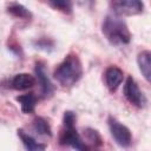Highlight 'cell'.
<instances>
[{"mask_svg": "<svg viewBox=\"0 0 151 151\" xmlns=\"http://www.w3.org/2000/svg\"><path fill=\"white\" fill-rule=\"evenodd\" d=\"M83 76V66L79 57L74 53H70L57 66L53 72L54 79L63 87L74 86Z\"/></svg>", "mask_w": 151, "mask_h": 151, "instance_id": "obj_1", "label": "cell"}, {"mask_svg": "<svg viewBox=\"0 0 151 151\" xmlns=\"http://www.w3.org/2000/svg\"><path fill=\"white\" fill-rule=\"evenodd\" d=\"M107 125H109L112 138L114 139V142L119 146L129 147L132 144V134H131V131L127 126H125L124 124L118 122L112 116H110L107 118Z\"/></svg>", "mask_w": 151, "mask_h": 151, "instance_id": "obj_3", "label": "cell"}, {"mask_svg": "<svg viewBox=\"0 0 151 151\" xmlns=\"http://www.w3.org/2000/svg\"><path fill=\"white\" fill-rule=\"evenodd\" d=\"M46 2L54 9L70 14L72 12V0H46Z\"/></svg>", "mask_w": 151, "mask_h": 151, "instance_id": "obj_15", "label": "cell"}, {"mask_svg": "<svg viewBox=\"0 0 151 151\" xmlns=\"http://www.w3.org/2000/svg\"><path fill=\"white\" fill-rule=\"evenodd\" d=\"M101 32L111 45L122 46L131 41V32L126 22L118 15H107L101 25Z\"/></svg>", "mask_w": 151, "mask_h": 151, "instance_id": "obj_2", "label": "cell"}, {"mask_svg": "<svg viewBox=\"0 0 151 151\" xmlns=\"http://www.w3.org/2000/svg\"><path fill=\"white\" fill-rule=\"evenodd\" d=\"M34 73H35V78L40 85V91H41V94L44 98H48L53 94V91H54V87L47 76V72H46V68H45V65L40 61L35 63V67H34Z\"/></svg>", "mask_w": 151, "mask_h": 151, "instance_id": "obj_7", "label": "cell"}, {"mask_svg": "<svg viewBox=\"0 0 151 151\" xmlns=\"http://www.w3.org/2000/svg\"><path fill=\"white\" fill-rule=\"evenodd\" d=\"M15 99L20 104L21 111L24 113L28 114V113L34 112L35 105H37V101H38V98L34 93L29 92V93H26V94H21V96H18Z\"/></svg>", "mask_w": 151, "mask_h": 151, "instance_id": "obj_11", "label": "cell"}, {"mask_svg": "<svg viewBox=\"0 0 151 151\" xmlns=\"http://www.w3.org/2000/svg\"><path fill=\"white\" fill-rule=\"evenodd\" d=\"M77 120V116L74 112L72 111H65L64 117H63V124L64 126H68V125H74Z\"/></svg>", "mask_w": 151, "mask_h": 151, "instance_id": "obj_18", "label": "cell"}, {"mask_svg": "<svg viewBox=\"0 0 151 151\" xmlns=\"http://www.w3.org/2000/svg\"><path fill=\"white\" fill-rule=\"evenodd\" d=\"M33 46L37 50L50 52V51H52L54 48V41L51 40V39H48V38H40V39L33 41Z\"/></svg>", "mask_w": 151, "mask_h": 151, "instance_id": "obj_17", "label": "cell"}, {"mask_svg": "<svg viewBox=\"0 0 151 151\" xmlns=\"http://www.w3.org/2000/svg\"><path fill=\"white\" fill-rule=\"evenodd\" d=\"M85 134H86V138L88 139V142L94 146V147H98V146H101L103 145V139H101V136L99 134V132L92 127H86L84 130Z\"/></svg>", "mask_w": 151, "mask_h": 151, "instance_id": "obj_16", "label": "cell"}, {"mask_svg": "<svg viewBox=\"0 0 151 151\" xmlns=\"http://www.w3.org/2000/svg\"><path fill=\"white\" fill-rule=\"evenodd\" d=\"M59 142H60L61 145L71 146L72 149H76V150H86V149H88L87 145H85V143L83 142V139L79 136L74 125L64 126V130L60 134Z\"/></svg>", "mask_w": 151, "mask_h": 151, "instance_id": "obj_6", "label": "cell"}, {"mask_svg": "<svg viewBox=\"0 0 151 151\" xmlns=\"http://www.w3.org/2000/svg\"><path fill=\"white\" fill-rule=\"evenodd\" d=\"M7 12L15 17V18H20V19H31L32 18V13L28 8H26L24 5L21 4H12L7 7Z\"/></svg>", "mask_w": 151, "mask_h": 151, "instance_id": "obj_14", "label": "cell"}, {"mask_svg": "<svg viewBox=\"0 0 151 151\" xmlns=\"http://www.w3.org/2000/svg\"><path fill=\"white\" fill-rule=\"evenodd\" d=\"M111 8L114 15H137L143 13L144 2L142 0H111Z\"/></svg>", "mask_w": 151, "mask_h": 151, "instance_id": "obj_4", "label": "cell"}, {"mask_svg": "<svg viewBox=\"0 0 151 151\" xmlns=\"http://www.w3.org/2000/svg\"><path fill=\"white\" fill-rule=\"evenodd\" d=\"M137 64L139 67L140 73L144 76L146 81L151 79V52L150 51H142L137 57Z\"/></svg>", "mask_w": 151, "mask_h": 151, "instance_id": "obj_10", "label": "cell"}, {"mask_svg": "<svg viewBox=\"0 0 151 151\" xmlns=\"http://www.w3.org/2000/svg\"><path fill=\"white\" fill-rule=\"evenodd\" d=\"M18 136L20 138V140L22 142L24 146L29 150V151H37V150H45L46 149V145L45 144H41L39 142H37L33 137H31L29 134H27L24 130L19 129L18 130Z\"/></svg>", "mask_w": 151, "mask_h": 151, "instance_id": "obj_12", "label": "cell"}, {"mask_svg": "<svg viewBox=\"0 0 151 151\" xmlns=\"http://www.w3.org/2000/svg\"><path fill=\"white\" fill-rule=\"evenodd\" d=\"M32 127L34 130V132L39 136H45V137H52V129L51 125L48 124V122L42 118V117H35L33 123H32Z\"/></svg>", "mask_w": 151, "mask_h": 151, "instance_id": "obj_13", "label": "cell"}, {"mask_svg": "<svg viewBox=\"0 0 151 151\" xmlns=\"http://www.w3.org/2000/svg\"><path fill=\"white\" fill-rule=\"evenodd\" d=\"M104 77H105V83H106L107 88L111 92H114L119 87V85L122 84L123 78H124V73L117 66H109L105 71Z\"/></svg>", "mask_w": 151, "mask_h": 151, "instance_id": "obj_8", "label": "cell"}, {"mask_svg": "<svg viewBox=\"0 0 151 151\" xmlns=\"http://www.w3.org/2000/svg\"><path fill=\"white\" fill-rule=\"evenodd\" d=\"M35 85V78L28 73H18L11 80V87L17 91H25Z\"/></svg>", "mask_w": 151, "mask_h": 151, "instance_id": "obj_9", "label": "cell"}, {"mask_svg": "<svg viewBox=\"0 0 151 151\" xmlns=\"http://www.w3.org/2000/svg\"><path fill=\"white\" fill-rule=\"evenodd\" d=\"M123 92H124V97L127 99V101L130 104H132L133 106H136V107L142 109L147 103L146 97L140 91V88L138 87V84L136 83V80L131 76H129L126 78L125 84H124Z\"/></svg>", "mask_w": 151, "mask_h": 151, "instance_id": "obj_5", "label": "cell"}]
</instances>
